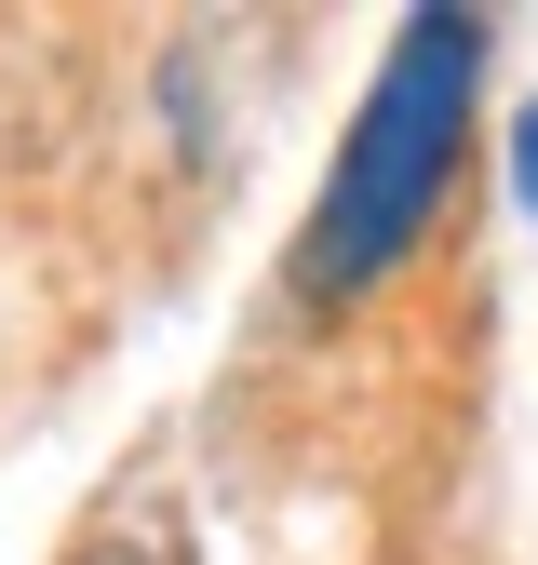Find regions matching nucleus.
Masks as SVG:
<instances>
[{
	"instance_id": "obj_1",
	"label": "nucleus",
	"mask_w": 538,
	"mask_h": 565,
	"mask_svg": "<svg viewBox=\"0 0 538 565\" xmlns=\"http://www.w3.org/2000/svg\"><path fill=\"white\" fill-rule=\"evenodd\" d=\"M471 95H485V28L471 14H418L377 54L364 121H351V149H336V175L310 202V243H297L310 297H364L377 269H404V243L444 216V175L471 149Z\"/></svg>"
},
{
	"instance_id": "obj_2",
	"label": "nucleus",
	"mask_w": 538,
	"mask_h": 565,
	"mask_svg": "<svg viewBox=\"0 0 538 565\" xmlns=\"http://www.w3.org/2000/svg\"><path fill=\"white\" fill-rule=\"evenodd\" d=\"M512 175H525V216H538V108L512 121Z\"/></svg>"
}]
</instances>
